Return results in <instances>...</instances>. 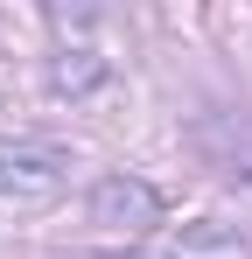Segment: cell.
<instances>
[{
    "mask_svg": "<svg viewBox=\"0 0 252 259\" xmlns=\"http://www.w3.org/2000/svg\"><path fill=\"white\" fill-rule=\"evenodd\" d=\"M112 259H245V238L203 217V224L175 231V238H161V245H140V252H112Z\"/></svg>",
    "mask_w": 252,
    "mask_h": 259,
    "instance_id": "cell-2",
    "label": "cell"
},
{
    "mask_svg": "<svg viewBox=\"0 0 252 259\" xmlns=\"http://www.w3.org/2000/svg\"><path fill=\"white\" fill-rule=\"evenodd\" d=\"M63 154L42 147V140H0V203H49L63 196Z\"/></svg>",
    "mask_w": 252,
    "mask_h": 259,
    "instance_id": "cell-1",
    "label": "cell"
}]
</instances>
